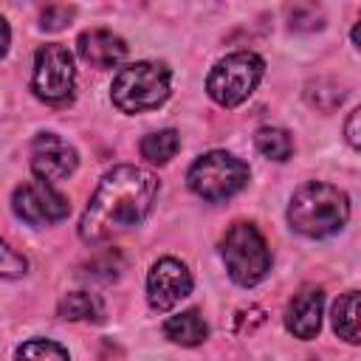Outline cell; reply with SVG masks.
<instances>
[{
  "mask_svg": "<svg viewBox=\"0 0 361 361\" xmlns=\"http://www.w3.org/2000/svg\"><path fill=\"white\" fill-rule=\"evenodd\" d=\"M164 333L169 341H175L180 347H195L209 336V324L203 322V316L197 310H183V313L166 319Z\"/></svg>",
  "mask_w": 361,
  "mask_h": 361,
  "instance_id": "13",
  "label": "cell"
},
{
  "mask_svg": "<svg viewBox=\"0 0 361 361\" xmlns=\"http://www.w3.org/2000/svg\"><path fill=\"white\" fill-rule=\"evenodd\" d=\"M169 68L164 62H133L121 68L113 79V104L121 113H147L166 102L169 96Z\"/></svg>",
  "mask_w": 361,
  "mask_h": 361,
  "instance_id": "3",
  "label": "cell"
},
{
  "mask_svg": "<svg viewBox=\"0 0 361 361\" xmlns=\"http://www.w3.org/2000/svg\"><path fill=\"white\" fill-rule=\"evenodd\" d=\"M262 71H265V62L254 51L228 54L212 68L206 79V90L220 107H237L254 93V87L262 79Z\"/></svg>",
  "mask_w": 361,
  "mask_h": 361,
  "instance_id": "6",
  "label": "cell"
},
{
  "mask_svg": "<svg viewBox=\"0 0 361 361\" xmlns=\"http://www.w3.org/2000/svg\"><path fill=\"white\" fill-rule=\"evenodd\" d=\"M350 217V200L347 195L324 180H307L302 183L288 206V223L293 231L305 237H330L336 234Z\"/></svg>",
  "mask_w": 361,
  "mask_h": 361,
  "instance_id": "2",
  "label": "cell"
},
{
  "mask_svg": "<svg viewBox=\"0 0 361 361\" xmlns=\"http://www.w3.org/2000/svg\"><path fill=\"white\" fill-rule=\"evenodd\" d=\"M254 144L257 149L271 158V161H288L293 155V138L288 130L282 127H262L257 135H254Z\"/></svg>",
  "mask_w": 361,
  "mask_h": 361,
  "instance_id": "17",
  "label": "cell"
},
{
  "mask_svg": "<svg viewBox=\"0 0 361 361\" xmlns=\"http://www.w3.org/2000/svg\"><path fill=\"white\" fill-rule=\"evenodd\" d=\"M76 51L93 68H113L127 56V42L107 28H90L79 34Z\"/></svg>",
  "mask_w": 361,
  "mask_h": 361,
  "instance_id": "12",
  "label": "cell"
},
{
  "mask_svg": "<svg viewBox=\"0 0 361 361\" xmlns=\"http://www.w3.org/2000/svg\"><path fill=\"white\" fill-rule=\"evenodd\" d=\"M11 209L20 220H25L28 226H51L68 217L71 203L62 192H56L51 183L34 178L25 180L14 189L11 195Z\"/></svg>",
  "mask_w": 361,
  "mask_h": 361,
  "instance_id": "8",
  "label": "cell"
},
{
  "mask_svg": "<svg viewBox=\"0 0 361 361\" xmlns=\"http://www.w3.org/2000/svg\"><path fill=\"white\" fill-rule=\"evenodd\" d=\"M178 149H180V135L175 130H158V133L144 135L141 141V155L149 164H166L175 158Z\"/></svg>",
  "mask_w": 361,
  "mask_h": 361,
  "instance_id": "16",
  "label": "cell"
},
{
  "mask_svg": "<svg viewBox=\"0 0 361 361\" xmlns=\"http://www.w3.org/2000/svg\"><path fill=\"white\" fill-rule=\"evenodd\" d=\"M73 82H76V68H73V56L65 45L48 42L34 54L31 90L37 99L51 102V104L68 102L73 93Z\"/></svg>",
  "mask_w": 361,
  "mask_h": 361,
  "instance_id": "7",
  "label": "cell"
},
{
  "mask_svg": "<svg viewBox=\"0 0 361 361\" xmlns=\"http://www.w3.org/2000/svg\"><path fill=\"white\" fill-rule=\"evenodd\" d=\"M192 293V274L189 268L175 259V257H164L149 268L147 276V299L152 310H172L180 299H186Z\"/></svg>",
  "mask_w": 361,
  "mask_h": 361,
  "instance_id": "9",
  "label": "cell"
},
{
  "mask_svg": "<svg viewBox=\"0 0 361 361\" xmlns=\"http://www.w3.org/2000/svg\"><path fill=\"white\" fill-rule=\"evenodd\" d=\"M220 254H223L228 276L243 288L262 282L265 274L271 271L268 243L257 231L254 223H234L220 243Z\"/></svg>",
  "mask_w": 361,
  "mask_h": 361,
  "instance_id": "4",
  "label": "cell"
},
{
  "mask_svg": "<svg viewBox=\"0 0 361 361\" xmlns=\"http://www.w3.org/2000/svg\"><path fill=\"white\" fill-rule=\"evenodd\" d=\"M17 361H71L68 350L51 338H31L17 350Z\"/></svg>",
  "mask_w": 361,
  "mask_h": 361,
  "instance_id": "18",
  "label": "cell"
},
{
  "mask_svg": "<svg viewBox=\"0 0 361 361\" xmlns=\"http://www.w3.org/2000/svg\"><path fill=\"white\" fill-rule=\"evenodd\" d=\"M8 42H11V31H8V23L0 17V56L8 51Z\"/></svg>",
  "mask_w": 361,
  "mask_h": 361,
  "instance_id": "22",
  "label": "cell"
},
{
  "mask_svg": "<svg viewBox=\"0 0 361 361\" xmlns=\"http://www.w3.org/2000/svg\"><path fill=\"white\" fill-rule=\"evenodd\" d=\"M158 195V178L149 169L121 164L104 172L90 203L79 220V237L85 243H102L113 234L135 228L152 209Z\"/></svg>",
  "mask_w": 361,
  "mask_h": 361,
  "instance_id": "1",
  "label": "cell"
},
{
  "mask_svg": "<svg viewBox=\"0 0 361 361\" xmlns=\"http://www.w3.org/2000/svg\"><path fill=\"white\" fill-rule=\"evenodd\" d=\"M79 166V155L76 149L59 138L56 133H39L31 144V169L39 180L54 183L62 180L68 175H73V169Z\"/></svg>",
  "mask_w": 361,
  "mask_h": 361,
  "instance_id": "10",
  "label": "cell"
},
{
  "mask_svg": "<svg viewBox=\"0 0 361 361\" xmlns=\"http://www.w3.org/2000/svg\"><path fill=\"white\" fill-rule=\"evenodd\" d=\"M322 307H324V293L319 288H305L299 290L285 310V327L296 338H316L322 327Z\"/></svg>",
  "mask_w": 361,
  "mask_h": 361,
  "instance_id": "11",
  "label": "cell"
},
{
  "mask_svg": "<svg viewBox=\"0 0 361 361\" xmlns=\"http://www.w3.org/2000/svg\"><path fill=\"white\" fill-rule=\"evenodd\" d=\"M333 330L350 344L358 341V290H347L333 305Z\"/></svg>",
  "mask_w": 361,
  "mask_h": 361,
  "instance_id": "15",
  "label": "cell"
},
{
  "mask_svg": "<svg viewBox=\"0 0 361 361\" xmlns=\"http://www.w3.org/2000/svg\"><path fill=\"white\" fill-rule=\"evenodd\" d=\"M73 17V8H68V6H48L45 11H42V28L45 31H59V28H65V23Z\"/></svg>",
  "mask_w": 361,
  "mask_h": 361,
  "instance_id": "20",
  "label": "cell"
},
{
  "mask_svg": "<svg viewBox=\"0 0 361 361\" xmlns=\"http://www.w3.org/2000/svg\"><path fill=\"white\" fill-rule=\"evenodd\" d=\"M56 313L68 322H102L104 316V305L96 293H87V290H73L68 296H62Z\"/></svg>",
  "mask_w": 361,
  "mask_h": 361,
  "instance_id": "14",
  "label": "cell"
},
{
  "mask_svg": "<svg viewBox=\"0 0 361 361\" xmlns=\"http://www.w3.org/2000/svg\"><path fill=\"white\" fill-rule=\"evenodd\" d=\"M358 118H361V110H353L350 113V118H347V141H350V147H361V138H358Z\"/></svg>",
  "mask_w": 361,
  "mask_h": 361,
  "instance_id": "21",
  "label": "cell"
},
{
  "mask_svg": "<svg viewBox=\"0 0 361 361\" xmlns=\"http://www.w3.org/2000/svg\"><path fill=\"white\" fill-rule=\"evenodd\" d=\"M25 268H28L25 257L17 254V251L0 237V276H6V279H17V276L25 274Z\"/></svg>",
  "mask_w": 361,
  "mask_h": 361,
  "instance_id": "19",
  "label": "cell"
},
{
  "mask_svg": "<svg viewBox=\"0 0 361 361\" xmlns=\"http://www.w3.org/2000/svg\"><path fill=\"white\" fill-rule=\"evenodd\" d=\"M248 164H243L240 158H234L231 152H223V149H214V152H206L200 155L192 166H189V189L209 200V203H220L231 195H237L245 183H248Z\"/></svg>",
  "mask_w": 361,
  "mask_h": 361,
  "instance_id": "5",
  "label": "cell"
}]
</instances>
